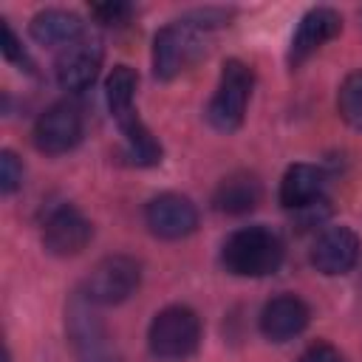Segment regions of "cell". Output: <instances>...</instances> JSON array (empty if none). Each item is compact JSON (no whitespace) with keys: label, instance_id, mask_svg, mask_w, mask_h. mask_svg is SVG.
<instances>
[{"label":"cell","instance_id":"1","mask_svg":"<svg viewBox=\"0 0 362 362\" xmlns=\"http://www.w3.org/2000/svg\"><path fill=\"white\" fill-rule=\"evenodd\" d=\"M223 23H226L223 11L204 8V11H192V14L173 20L164 28H158L153 37V74H156V79H164V82L175 79L204 51V45H201L204 31L223 25Z\"/></svg>","mask_w":362,"mask_h":362},{"label":"cell","instance_id":"2","mask_svg":"<svg viewBox=\"0 0 362 362\" xmlns=\"http://www.w3.org/2000/svg\"><path fill=\"white\" fill-rule=\"evenodd\" d=\"M221 263L235 277H266L283 263V240L260 223L235 229L221 246Z\"/></svg>","mask_w":362,"mask_h":362},{"label":"cell","instance_id":"3","mask_svg":"<svg viewBox=\"0 0 362 362\" xmlns=\"http://www.w3.org/2000/svg\"><path fill=\"white\" fill-rule=\"evenodd\" d=\"M150 354L161 362H181L201 345V317L187 305L161 308L147 328Z\"/></svg>","mask_w":362,"mask_h":362},{"label":"cell","instance_id":"4","mask_svg":"<svg viewBox=\"0 0 362 362\" xmlns=\"http://www.w3.org/2000/svg\"><path fill=\"white\" fill-rule=\"evenodd\" d=\"M252 88H255L252 68L240 59H226L221 65L218 88L206 105V122L221 133H235L243 124Z\"/></svg>","mask_w":362,"mask_h":362},{"label":"cell","instance_id":"5","mask_svg":"<svg viewBox=\"0 0 362 362\" xmlns=\"http://www.w3.org/2000/svg\"><path fill=\"white\" fill-rule=\"evenodd\" d=\"M65 325L79 362H119L110 345V334L96 314V303L85 291H76L65 308Z\"/></svg>","mask_w":362,"mask_h":362},{"label":"cell","instance_id":"6","mask_svg":"<svg viewBox=\"0 0 362 362\" xmlns=\"http://www.w3.org/2000/svg\"><path fill=\"white\" fill-rule=\"evenodd\" d=\"M139 283L141 266L130 255H107L93 266L82 291L96 305H119L139 288Z\"/></svg>","mask_w":362,"mask_h":362},{"label":"cell","instance_id":"7","mask_svg":"<svg viewBox=\"0 0 362 362\" xmlns=\"http://www.w3.org/2000/svg\"><path fill=\"white\" fill-rule=\"evenodd\" d=\"M34 147L45 156H62L74 150L82 139V113L71 102H57L45 107L34 122Z\"/></svg>","mask_w":362,"mask_h":362},{"label":"cell","instance_id":"8","mask_svg":"<svg viewBox=\"0 0 362 362\" xmlns=\"http://www.w3.org/2000/svg\"><path fill=\"white\" fill-rule=\"evenodd\" d=\"M90 238H93V226L74 204L54 206L42 221V246L54 257L79 255L90 243Z\"/></svg>","mask_w":362,"mask_h":362},{"label":"cell","instance_id":"9","mask_svg":"<svg viewBox=\"0 0 362 362\" xmlns=\"http://www.w3.org/2000/svg\"><path fill=\"white\" fill-rule=\"evenodd\" d=\"M144 223L161 240H181L198 229V209L181 192H161L144 206Z\"/></svg>","mask_w":362,"mask_h":362},{"label":"cell","instance_id":"10","mask_svg":"<svg viewBox=\"0 0 362 362\" xmlns=\"http://www.w3.org/2000/svg\"><path fill=\"white\" fill-rule=\"evenodd\" d=\"M102 57H105V51L96 37H79L76 42L65 45L54 62L59 88L79 93L88 85H93V79L99 76V68H102Z\"/></svg>","mask_w":362,"mask_h":362},{"label":"cell","instance_id":"11","mask_svg":"<svg viewBox=\"0 0 362 362\" xmlns=\"http://www.w3.org/2000/svg\"><path fill=\"white\" fill-rule=\"evenodd\" d=\"M359 260V238L348 226H328L320 232V238L311 246V266L325 274H348Z\"/></svg>","mask_w":362,"mask_h":362},{"label":"cell","instance_id":"12","mask_svg":"<svg viewBox=\"0 0 362 362\" xmlns=\"http://www.w3.org/2000/svg\"><path fill=\"white\" fill-rule=\"evenodd\" d=\"M342 31V17L337 8L331 6H317V8H308L291 37V45H288V65L297 68L303 65L314 51H320L328 40H334L337 34Z\"/></svg>","mask_w":362,"mask_h":362},{"label":"cell","instance_id":"13","mask_svg":"<svg viewBox=\"0 0 362 362\" xmlns=\"http://www.w3.org/2000/svg\"><path fill=\"white\" fill-rule=\"evenodd\" d=\"M311 311L297 294H277L260 311V334L272 342H288L305 331Z\"/></svg>","mask_w":362,"mask_h":362},{"label":"cell","instance_id":"14","mask_svg":"<svg viewBox=\"0 0 362 362\" xmlns=\"http://www.w3.org/2000/svg\"><path fill=\"white\" fill-rule=\"evenodd\" d=\"M325 173L317 164H291L280 181V204L286 209H308L322 201Z\"/></svg>","mask_w":362,"mask_h":362},{"label":"cell","instance_id":"15","mask_svg":"<svg viewBox=\"0 0 362 362\" xmlns=\"http://www.w3.org/2000/svg\"><path fill=\"white\" fill-rule=\"evenodd\" d=\"M260 198H263V187H260L257 175L238 170L218 181V187L212 192V206L223 215H246L260 204Z\"/></svg>","mask_w":362,"mask_h":362},{"label":"cell","instance_id":"16","mask_svg":"<svg viewBox=\"0 0 362 362\" xmlns=\"http://www.w3.org/2000/svg\"><path fill=\"white\" fill-rule=\"evenodd\" d=\"M28 34L31 40H37L40 45H71L79 37H85V23L79 14L68 11V8H42L31 17L28 23Z\"/></svg>","mask_w":362,"mask_h":362},{"label":"cell","instance_id":"17","mask_svg":"<svg viewBox=\"0 0 362 362\" xmlns=\"http://www.w3.org/2000/svg\"><path fill=\"white\" fill-rule=\"evenodd\" d=\"M116 127L122 133L124 141V158L136 167H156L161 161V144L156 141V136L147 130V124L141 122L139 110H127L122 116H116Z\"/></svg>","mask_w":362,"mask_h":362},{"label":"cell","instance_id":"18","mask_svg":"<svg viewBox=\"0 0 362 362\" xmlns=\"http://www.w3.org/2000/svg\"><path fill=\"white\" fill-rule=\"evenodd\" d=\"M136 85H139V74L130 65H113V71L105 79V99H107V110L113 119L133 110Z\"/></svg>","mask_w":362,"mask_h":362},{"label":"cell","instance_id":"19","mask_svg":"<svg viewBox=\"0 0 362 362\" xmlns=\"http://www.w3.org/2000/svg\"><path fill=\"white\" fill-rule=\"evenodd\" d=\"M337 107H339V116L354 130H362V71H354L342 79L337 93Z\"/></svg>","mask_w":362,"mask_h":362},{"label":"cell","instance_id":"20","mask_svg":"<svg viewBox=\"0 0 362 362\" xmlns=\"http://www.w3.org/2000/svg\"><path fill=\"white\" fill-rule=\"evenodd\" d=\"M90 14L102 23V25H124L133 14V6L130 3H122V0H107V3H93L90 6Z\"/></svg>","mask_w":362,"mask_h":362},{"label":"cell","instance_id":"21","mask_svg":"<svg viewBox=\"0 0 362 362\" xmlns=\"http://www.w3.org/2000/svg\"><path fill=\"white\" fill-rule=\"evenodd\" d=\"M20 184H23V161L11 150H3L0 153V189L11 195Z\"/></svg>","mask_w":362,"mask_h":362},{"label":"cell","instance_id":"22","mask_svg":"<svg viewBox=\"0 0 362 362\" xmlns=\"http://www.w3.org/2000/svg\"><path fill=\"white\" fill-rule=\"evenodd\" d=\"M3 57H6L8 62H14V65H20L23 71H28V74H34V62L28 59V54H25V48L20 45V40H17V34L11 31V25H8V23H3Z\"/></svg>","mask_w":362,"mask_h":362},{"label":"cell","instance_id":"23","mask_svg":"<svg viewBox=\"0 0 362 362\" xmlns=\"http://www.w3.org/2000/svg\"><path fill=\"white\" fill-rule=\"evenodd\" d=\"M297 362H345V356L331 345V342H311L303 354H300V359Z\"/></svg>","mask_w":362,"mask_h":362}]
</instances>
